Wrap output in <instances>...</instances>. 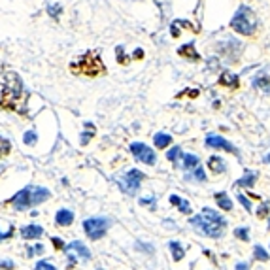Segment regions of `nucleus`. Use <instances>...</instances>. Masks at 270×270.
I'll use <instances>...</instances> for the list:
<instances>
[{
    "instance_id": "36",
    "label": "nucleus",
    "mask_w": 270,
    "mask_h": 270,
    "mask_svg": "<svg viewBox=\"0 0 270 270\" xmlns=\"http://www.w3.org/2000/svg\"><path fill=\"white\" fill-rule=\"evenodd\" d=\"M183 94H187V96H191V98H196V96H198V89H185L183 93H180L178 96H183Z\"/></svg>"
},
{
    "instance_id": "6",
    "label": "nucleus",
    "mask_w": 270,
    "mask_h": 270,
    "mask_svg": "<svg viewBox=\"0 0 270 270\" xmlns=\"http://www.w3.org/2000/svg\"><path fill=\"white\" fill-rule=\"evenodd\" d=\"M144 178H146V174L144 172H140V170H136V168H132V170H129L127 174H123L121 178H119V189H121L125 195H136L138 193L140 185H142V181H144Z\"/></svg>"
},
{
    "instance_id": "3",
    "label": "nucleus",
    "mask_w": 270,
    "mask_h": 270,
    "mask_svg": "<svg viewBox=\"0 0 270 270\" xmlns=\"http://www.w3.org/2000/svg\"><path fill=\"white\" fill-rule=\"evenodd\" d=\"M70 72L76 76H87V78H96L100 74H106V66L96 49H91L78 57L74 63H70Z\"/></svg>"
},
{
    "instance_id": "27",
    "label": "nucleus",
    "mask_w": 270,
    "mask_h": 270,
    "mask_svg": "<svg viewBox=\"0 0 270 270\" xmlns=\"http://www.w3.org/2000/svg\"><path fill=\"white\" fill-rule=\"evenodd\" d=\"M181 155H183V153H181V148H180V146H174V148L167 153V159L178 165V159H181Z\"/></svg>"
},
{
    "instance_id": "35",
    "label": "nucleus",
    "mask_w": 270,
    "mask_h": 270,
    "mask_svg": "<svg viewBox=\"0 0 270 270\" xmlns=\"http://www.w3.org/2000/svg\"><path fill=\"white\" fill-rule=\"evenodd\" d=\"M238 202H240V204H242L248 212H252V202L248 200V196H246V195H238Z\"/></svg>"
},
{
    "instance_id": "9",
    "label": "nucleus",
    "mask_w": 270,
    "mask_h": 270,
    "mask_svg": "<svg viewBox=\"0 0 270 270\" xmlns=\"http://www.w3.org/2000/svg\"><path fill=\"white\" fill-rule=\"evenodd\" d=\"M204 144L212 149H223V151L231 153V155H238V149L234 148L229 140L223 138V136H219V134H208L204 140Z\"/></svg>"
},
{
    "instance_id": "29",
    "label": "nucleus",
    "mask_w": 270,
    "mask_h": 270,
    "mask_svg": "<svg viewBox=\"0 0 270 270\" xmlns=\"http://www.w3.org/2000/svg\"><path fill=\"white\" fill-rule=\"evenodd\" d=\"M269 214H270V204L269 202H261V206L257 208V217L265 219V217H269Z\"/></svg>"
},
{
    "instance_id": "41",
    "label": "nucleus",
    "mask_w": 270,
    "mask_h": 270,
    "mask_svg": "<svg viewBox=\"0 0 270 270\" xmlns=\"http://www.w3.org/2000/svg\"><path fill=\"white\" fill-rule=\"evenodd\" d=\"M234 270H250V267H248L246 263H238V265H236V269H234Z\"/></svg>"
},
{
    "instance_id": "7",
    "label": "nucleus",
    "mask_w": 270,
    "mask_h": 270,
    "mask_svg": "<svg viewBox=\"0 0 270 270\" xmlns=\"http://www.w3.org/2000/svg\"><path fill=\"white\" fill-rule=\"evenodd\" d=\"M110 227L108 217H89L84 221V231L91 240H100Z\"/></svg>"
},
{
    "instance_id": "15",
    "label": "nucleus",
    "mask_w": 270,
    "mask_h": 270,
    "mask_svg": "<svg viewBox=\"0 0 270 270\" xmlns=\"http://www.w3.org/2000/svg\"><path fill=\"white\" fill-rule=\"evenodd\" d=\"M66 248H68L70 252H74L76 255H80V257L85 259V261H89V259H91V252H89V250H87V246H84L80 240H74L72 244H68Z\"/></svg>"
},
{
    "instance_id": "43",
    "label": "nucleus",
    "mask_w": 270,
    "mask_h": 270,
    "mask_svg": "<svg viewBox=\"0 0 270 270\" xmlns=\"http://www.w3.org/2000/svg\"><path fill=\"white\" fill-rule=\"evenodd\" d=\"M134 57H136V59H142V57H144V53H142V51H140V49H138V51L134 53Z\"/></svg>"
},
{
    "instance_id": "40",
    "label": "nucleus",
    "mask_w": 270,
    "mask_h": 270,
    "mask_svg": "<svg viewBox=\"0 0 270 270\" xmlns=\"http://www.w3.org/2000/svg\"><path fill=\"white\" fill-rule=\"evenodd\" d=\"M11 236H13V227H11L9 231H6V233H2V231H0V242L8 240V238H11Z\"/></svg>"
},
{
    "instance_id": "31",
    "label": "nucleus",
    "mask_w": 270,
    "mask_h": 270,
    "mask_svg": "<svg viewBox=\"0 0 270 270\" xmlns=\"http://www.w3.org/2000/svg\"><path fill=\"white\" fill-rule=\"evenodd\" d=\"M115 55H117V61H119L121 65H127V63H129V57L125 55V49H123V46H119L117 49H115Z\"/></svg>"
},
{
    "instance_id": "33",
    "label": "nucleus",
    "mask_w": 270,
    "mask_h": 270,
    "mask_svg": "<svg viewBox=\"0 0 270 270\" xmlns=\"http://www.w3.org/2000/svg\"><path fill=\"white\" fill-rule=\"evenodd\" d=\"M25 144H28V146H34V144H36V132H34V131L25 132Z\"/></svg>"
},
{
    "instance_id": "20",
    "label": "nucleus",
    "mask_w": 270,
    "mask_h": 270,
    "mask_svg": "<svg viewBox=\"0 0 270 270\" xmlns=\"http://www.w3.org/2000/svg\"><path fill=\"white\" fill-rule=\"evenodd\" d=\"M257 181V172H246L240 180H236V187H253Z\"/></svg>"
},
{
    "instance_id": "28",
    "label": "nucleus",
    "mask_w": 270,
    "mask_h": 270,
    "mask_svg": "<svg viewBox=\"0 0 270 270\" xmlns=\"http://www.w3.org/2000/svg\"><path fill=\"white\" fill-rule=\"evenodd\" d=\"M187 180H196V181H206V174H204V168L196 167L193 174H187Z\"/></svg>"
},
{
    "instance_id": "45",
    "label": "nucleus",
    "mask_w": 270,
    "mask_h": 270,
    "mask_svg": "<svg viewBox=\"0 0 270 270\" xmlns=\"http://www.w3.org/2000/svg\"><path fill=\"white\" fill-rule=\"evenodd\" d=\"M269 231H270V219H269Z\"/></svg>"
},
{
    "instance_id": "23",
    "label": "nucleus",
    "mask_w": 270,
    "mask_h": 270,
    "mask_svg": "<svg viewBox=\"0 0 270 270\" xmlns=\"http://www.w3.org/2000/svg\"><path fill=\"white\" fill-rule=\"evenodd\" d=\"M183 27L193 28V25H191L189 21H174V23H172V27H170V34H172L174 38H178L180 34H181V28Z\"/></svg>"
},
{
    "instance_id": "1",
    "label": "nucleus",
    "mask_w": 270,
    "mask_h": 270,
    "mask_svg": "<svg viewBox=\"0 0 270 270\" xmlns=\"http://www.w3.org/2000/svg\"><path fill=\"white\" fill-rule=\"evenodd\" d=\"M28 94L23 89V82L15 72H8L2 91H0V108L13 110L17 113H27Z\"/></svg>"
},
{
    "instance_id": "44",
    "label": "nucleus",
    "mask_w": 270,
    "mask_h": 270,
    "mask_svg": "<svg viewBox=\"0 0 270 270\" xmlns=\"http://www.w3.org/2000/svg\"><path fill=\"white\" fill-rule=\"evenodd\" d=\"M267 161H269V163H270V155H267Z\"/></svg>"
},
{
    "instance_id": "24",
    "label": "nucleus",
    "mask_w": 270,
    "mask_h": 270,
    "mask_svg": "<svg viewBox=\"0 0 270 270\" xmlns=\"http://www.w3.org/2000/svg\"><path fill=\"white\" fill-rule=\"evenodd\" d=\"M253 259H257V261L261 263H267L269 261V253H267V250L263 248V246H253Z\"/></svg>"
},
{
    "instance_id": "2",
    "label": "nucleus",
    "mask_w": 270,
    "mask_h": 270,
    "mask_svg": "<svg viewBox=\"0 0 270 270\" xmlns=\"http://www.w3.org/2000/svg\"><path fill=\"white\" fill-rule=\"evenodd\" d=\"M189 223L210 238H221L225 234V227H227L223 215L212 208H204L198 215L189 217Z\"/></svg>"
},
{
    "instance_id": "38",
    "label": "nucleus",
    "mask_w": 270,
    "mask_h": 270,
    "mask_svg": "<svg viewBox=\"0 0 270 270\" xmlns=\"http://www.w3.org/2000/svg\"><path fill=\"white\" fill-rule=\"evenodd\" d=\"M93 134H94V129H93V125H91V129H89V134H87V132H84V134H82V144H87V142L91 140V136H93Z\"/></svg>"
},
{
    "instance_id": "39",
    "label": "nucleus",
    "mask_w": 270,
    "mask_h": 270,
    "mask_svg": "<svg viewBox=\"0 0 270 270\" xmlns=\"http://www.w3.org/2000/svg\"><path fill=\"white\" fill-rule=\"evenodd\" d=\"M0 269L2 270H13L15 269V265H13V261H0Z\"/></svg>"
},
{
    "instance_id": "42",
    "label": "nucleus",
    "mask_w": 270,
    "mask_h": 270,
    "mask_svg": "<svg viewBox=\"0 0 270 270\" xmlns=\"http://www.w3.org/2000/svg\"><path fill=\"white\" fill-rule=\"evenodd\" d=\"M34 252H36V253H44V246H42V244H38L36 250H34Z\"/></svg>"
},
{
    "instance_id": "22",
    "label": "nucleus",
    "mask_w": 270,
    "mask_h": 270,
    "mask_svg": "<svg viewBox=\"0 0 270 270\" xmlns=\"http://www.w3.org/2000/svg\"><path fill=\"white\" fill-rule=\"evenodd\" d=\"M153 142H155V146H157L159 149H165L170 146V142H172V136L170 134H167V132H157L155 134V138H153Z\"/></svg>"
},
{
    "instance_id": "46",
    "label": "nucleus",
    "mask_w": 270,
    "mask_h": 270,
    "mask_svg": "<svg viewBox=\"0 0 270 270\" xmlns=\"http://www.w3.org/2000/svg\"><path fill=\"white\" fill-rule=\"evenodd\" d=\"M98 270H100V269H98Z\"/></svg>"
},
{
    "instance_id": "37",
    "label": "nucleus",
    "mask_w": 270,
    "mask_h": 270,
    "mask_svg": "<svg viewBox=\"0 0 270 270\" xmlns=\"http://www.w3.org/2000/svg\"><path fill=\"white\" fill-rule=\"evenodd\" d=\"M51 242H53V246H55V250H65V248H66L65 242H63L61 238H57V236H53V238H51Z\"/></svg>"
},
{
    "instance_id": "10",
    "label": "nucleus",
    "mask_w": 270,
    "mask_h": 270,
    "mask_svg": "<svg viewBox=\"0 0 270 270\" xmlns=\"http://www.w3.org/2000/svg\"><path fill=\"white\" fill-rule=\"evenodd\" d=\"M253 87L263 91V93L270 94V66L263 68L261 72L253 78Z\"/></svg>"
},
{
    "instance_id": "16",
    "label": "nucleus",
    "mask_w": 270,
    "mask_h": 270,
    "mask_svg": "<svg viewBox=\"0 0 270 270\" xmlns=\"http://www.w3.org/2000/svg\"><path fill=\"white\" fill-rule=\"evenodd\" d=\"M170 204L176 206L178 210L181 212V214H191V204L187 202V198H183V196L180 195H170Z\"/></svg>"
},
{
    "instance_id": "19",
    "label": "nucleus",
    "mask_w": 270,
    "mask_h": 270,
    "mask_svg": "<svg viewBox=\"0 0 270 270\" xmlns=\"http://www.w3.org/2000/svg\"><path fill=\"white\" fill-rule=\"evenodd\" d=\"M180 167L183 168V170H195V168L198 167V157L193 155V153H185V155H181Z\"/></svg>"
},
{
    "instance_id": "17",
    "label": "nucleus",
    "mask_w": 270,
    "mask_h": 270,
    "mask_svg": "<svg viewBox=\"0 0 270 270\" xmlns=\"http://www.w3.org/2000/svg\"><path fill=\"white\" fill-rule=\"evenodd\" d=\"M225 161L221 157H217V155H212V157L208 159V168L214 172V174H223L225 172Z\"/></svg>"
},
{
    "instance_id": "34",
    "label": "nucleus",
    "mask_w": 270,
    "mask_h": 270,
    "mask_svg": "<svg viewBox=\"0 0 270 270\" xmlns=\"http://www.w3.org/2000/svg\"><path fill=\"white\" fill-rule=\"evenodd\" d=\"M36 270H57L51 263H47V261H38L36 263Z\"/></svg>"
},
{
    "instance_id": "5",
    "label": "nucleus",
    "mask_w": 270,
    "mask_h": 270,
    "mask_svg": "<svg viewBox=\"0 0 270 270\" xmlns=\"http://www.w3.org/2000/svg\"><path fill=\"white\" fill-rule=\"evenodd\" d=\"M231 27H233L234 32H238L242 36H252L255 32V27H257L255 13L248 6H240L238 11L234 13L233 21H231Z\"/></svg>"
},
{
    "instance_id": "21",
    "label": "nucleus",
    "mask_w": 270,
    "mask_h": 270,
    "mask_svg": "<svg viewBox=\"0 0 270 270\" xmlns=\"http://www.w3.org/2000/svg\"><path fill=\"white\" fill-rule=\"evenodd\" d=\"M168 246H170V252H172V257H174V261H181V259L185 257V250H183L181 242H176V240H172V242L168 244Z\"/></svg>"
},
{
    "instance_id": "25",
    "label": "nucleus",
    "mask_w": 270,
    "mask_h": 270,
    "mask_svg": "<svg viewBox=\"0 0 270 270\" xmlns=\"http://www.w3.org/2000/svg\"><path fill=\"white\" fill-rule=\"evenodd\" d=\"M234 236H236L238 240H242V242H250V229H248V227H238V229L234 231Z\"/></svg>"
},
{
    "instance_id": "13",
    "label": "nucleus",
    "mask_w": 270,
    "mask_h": 270,
    "mask_svg": "<svg viewBox=\"0 0 270 270\" xmlns=\"http://www.w3.org/2000/svg\"><path fill=\"white\" fill-rule=\"evenodd\" d=\"M72 221H74V214H72V210L63 208V210H59V212H57L55 223L59 225V227H70Z\"/></svg>"
},
{
    "instance_id": "18",
    "label": "nucleus",
    "mask_w": 270,
    "mask_h": 270,
    "mask_svg": "<svg viewBox=\"0 0 270 270\" xmlns=\"http://www.w3.org/2000/svg\"><path fill=\"white\" fill-rule=\"evenodd\" d=\"M214 198L221 210H225V212H231V210H233V200L229 198L227 193H221V191H219V193H215L214 195Z\"/></svg>"
},
{
    "instance_id": "11",
    "label": "nucleus",
    "mask_w": 270,
    "mask_h": 270,
    "mask_svg": "<svg viewBox=\"0 0 270 270\" xmlns=\"http://www.w3.org/2000/svg\"><path fill=\"white\" fill-rule=\"evenodd\" d=\"M217 84L221 85V87H229V89H238V87H240V80H238V76L233 74V72H223V74L219 76Z\"/></svg>"
},
{
    "instance_id": "12",
    "label": "nucleus",
    "mask_w": 270,
    "mask_h": 270,
    "mask_svg": "<svg viewBox=\"0 0 270 270\" xmlns=\"http://www.w3.org/2000/svg\"><path fill=\"white\" fill-rule=\"evenodd\" d=\"M42 234H44V229L40 225H25V227H21V236L25 240H36Z\"/></svg>"
},
{
    "instance_id": "8",
    "label": "nucleus",
    "mask_w": 270,
    "mask_h": 270,
    "mask_svg": "<svg viewBox=\"0 0 270 270\" xmlns=\"http://www.w3.org/2000/svg\"><path fill=\"white\" fill-rule=\"evenodd\" d=\"M131 153L134 155L136 161L144 163V165H149V167H153V165L157 163L155 151L149 148V146H146V144H142V142H134V144H131Z\"/></svg>"
},
{
    "instance_id": "4",
    "label": "nucleus",
    "mask_w": 270,
    "mask_h": 270,
    "mask_svg": "<svg viewBox=\"0 0 270 270\" xmlns=\"http://www.w3.org/2000/svg\"><path fill=\"white\" fill-rule=\"evenodd\" d=\"M49 196H51V193H49V189H46V187L27 185L23 187L19 193H15V195L11 196L9 204L13 206L15 210H19V212H23V210H28V208H32V206L47 200Z\"/></svg>"
},
{
    "instance_id": "26",
    "label": "nucleus",
    "mask_w": 270,
    "mask_h": 270,
    "mask_svg": "<svg viewBox=\"0 0 270 270\" xmlns=\"http://www.w3.org/2000/svg\"><path fill=\"white\" fill-rule=\"evenodd\" d=\"M9 151H11V142L6 140L4 136H0V159L6 157Z\"/></svg>"
},
{
    "instance_id": "14",
    "label": "nucleus",
    "mask_w": 270,
    "mask_h": 270,
    "mask_svg": "<svg viewBox=\"0 0 270 270\" xmlns=\"http://www.w3.org/2000/svg\"><path fill=\"white\" fill-rule=\"evenodd\" d=\"M178 55L187 59V61H200V55H198V51L195 49L193 44H183L178 49Z\"/></svg>"
},
{
    "instance_id": "30",
    "label": "nucleus",
    "mask_w": 270,
    "mask_h": 270,
    "mask_svg": "<svg viewBox=\"0 0 270 270\" xmlns=\"http://www.w3.org/2000/svg\"><path fill=\"white\" fill-rule=\"evenodd\" d=\"M47 13H49V17L57 19L61 13H63V8H61V6H55V4H51V6L47 8Z\"/></svg>"
},
{
    "instance_id": "32",
    "label": "nucleus",
    "mask_w": 270,
    "mask_h": 270,
    "mask_svg": "<svg viewBox=\"0 0 270 270\" xmlns=\"http://www.w3.org/2000/svg\"><path fill=\"white\" fill-rule=\"evenodd\" d=\"M138 202H140V206H151V208H155V198H153L151 195L142 196Z\"/></svg>"
}]
</instances>
